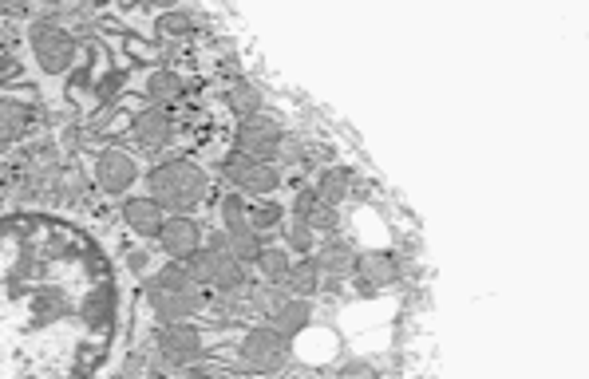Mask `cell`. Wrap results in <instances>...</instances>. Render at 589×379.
Here are the masks:
<instances>
[{"instance_id":"4","label":"cell","mask_w":589,"mask_h":379,"mask_svg":"<svg viewBox=\"0 0 589 379\" xmlns=\"http://www.w3.org/2000/svg\"><path fill=\"white\" fill-rule=\"evenodd\" d=\"M28 44H32V56H36V64L48 72V76H64L72 64H76V40H72V32H64L60 24H52V20H40V24H32V36H28Z\"/></svg>"},{"instance_id":"23","label":"cell","mask_w":589,"mask_h":379,"mask_svg":"<svg viewBox=\"0 0 589 379\" xmlns=\"http://www.w3.org/2000/svg\"><path fill=\"white\" fill-rule=\"evenodd\" d=\"M147 95L155 103H174V99H182V79L174 76V72H155V76L147 79Z\"/></svg>"},{"instance_id":"11","label":"cell","mask_w":589,"mask_h":379,"mask_svg":"<svg viewBox=\"0 0 589 379\" xmlns=\"http://www.w3.org/2000/svg\"><path fill=\"white\" fill-rule=\"evenodd\" d=\"M131 131H135V143L151 154L167 151V143L174 139V123H170V115L163 111V107H147V111H139L135 123H131Z\"/></svg>"},{"instance_id":"21","label":"cell","mask_w":589,"mask_h":379,"mask_svg":"<svg viewBox=\"0 0 589 379\" xmlns=\"http://www.w3.org/2000/svg\"><path fill=\"white\" fill-rule=\"evenodd\" d=\"M289 249H269V245H261V253L253 257V265L261 269V281H269V285H281V277H285V269H289Z\"/></svg>"},{"instance_id":"18","label":"cell","mask_w":589,"mask_h":379,"mask_svg":"<svg viewBox=\"0 0 589 379\" xmlns=\"http://www.w3.org/2000/svg\"><path fill=\"white\" fill-rule=\"evenodd\" d=\"M28 123H32V115H28L24 103H16V99H0V143H16V139H24Z\"/></svg>"},{"instance_id":"25","label":"cell","mask_w":589,"mask_h":379,"mask_svg":"<svg viewBox=\"0 0 589 379\" xmlns=\"http://www.w3.org/2000/svg\"><path fill=\"white\" fill-rule=\"evenodd\" d=\"M190 28H194V20H190L186 12H167V16H159V32H163V36H190Z\"/></svg>"},{"instance_id":"27","label":"cell","mask_w":589,"mask_h":379,"mask_svg":"<svg viewBox=\"0 0 589 379\" xmlns=\"http://www.w3.org/2000/svg\"><path fill=\"white\" fill-rule=\"evenodd\" d=\"M143 4H155V8H170L174 0H143Z\"/></svg>"},{"instance_id":"26","label":"cell","mask_w":589,"mask_h":379,"mask_svg":"<svg viewBox=\"0 0 589 379\" xmlns=\"http://www.w3.org/2000/svg\"><path fill=\"white\" fill-rule=\"evenodd\" d=\"M289 253H313V229L305 226L301 218L289 226Z\"/></svg>"},{"instance_id":"8","label":"cell","mask_w":589,"mask_h":379,"mask_svg":"<svg viewBox=\"0 0 589 379\" xmlns=\"http://www.w3.org/2000/svg\"><path fill=\"white\" fill-rule=\"evenodd\" d=\"M281 127H277V119H265L261 111L257 115H246L242 123H238V151L250 154V158H273V154L281 151Z\"/></svg>"},{"instance_id":"22","label":"cell","mask_w":589,"mask_h":379,"mask_svg":"<svg viewBox=\"0 0 589 379\" xmlns=\"http://www.w3.org/2000/svg\"><path fill=\"white\" fill-rule=\"evenodd\" d=\"M317 194H321L325 202L340 206V202L352 194V174H348V170H329V174L317 182Z\"/></svg>"},{"instance_id":"1","label":"cell","mask_w":589,"mask_h":379,"mask_svg":"<svg viewBox=\"0 0 589 379\" xmlns=\"http://www.w3.org/2000/svg\"><path fill=\"white\" fill-rule=\"evenodd\" d=\"M147 190L170 214H190L206 198V174L190 158H167L147 174Z\"/></svg>"},{"instance_id":"10","label":"cell","mask_w":589,"mask_h":379,"mask_svg":"<svg viewBox=\"0 0 589 379\" xmlns=\"http://www.w3.org/2000/svg\"><path fill=\"white\" fill-rule=\"evenodd\" d=\"M135 178H139V170H135V158L131 154L119 151V147L99 151V158H95V182H99V190L123 194V190L135 186Z\"/></svg>"},{"instance_id":"12","label":"cell","mask_w":589,"mask_h":379,"mask_svg":"<svg viewBox=\"0 0 589 379\" xmlns=\"http://www.w3.org/2000/svg\"><path fill=\"white\" fill-rule=\"evenodd\" d=\"M265 316L273 320L277 332H285V336L293 340L301 328H309V320H313V304H309V297H281V301H273V308H269Z\"/></svg>"},{"instance_id":"15","label":"cell","mask_w":589,"mask_h":379,"mask_svg":"<svg viewBox=\"0 0 589 379\" xmlns=\"http://www.w3.org/2000/svg\"><path fill=\"white\" fill-rule=\"evenodd\" d=\"M281 289H285L289 297H313V293L321 289V265L309 261V257L289 261V269H285V277H281Z\"/></svg>"},{"instance_id":"24","label":"cell","mask_w":589,"mask_h":379,"mask_svg":"<svg viewBox=\"0 0 589 379\" xmlns=\"http://www.w3.org/2000/svg\"><path fill=\"white\" fill-rule=\"evenodd\" d=\"M246 222H250L257 233H265V229H277V222H281V206H273V202H265V206H253V210H246Z\"/></svg>"},{"instance_id":"3","label":"cell","mask_w":589,"mask_h":379,"mask_svg":"<svg viewBox=\"0 0 589 379\" xmlns=\"http://www.w3.org/2000/svg\"><path fill=\"white\" fill-rule=\"evenodd\" d=\"M186 269H190V277H194L198 285L214 289L218 297L238 293V289L246 285V261H238V257L222 245V237H214V245H210V249H202V245H198V249L186 257Z\"/></svg>"},{"instance_id":"13","label":"cell","mask_w":589,"mask_h":379,"mask_svg":"<svg viewBox=\"0 0 589 379\" xmlns=\"http://www.w3.org/2000/svg\"><path fill=\"white\" fill-rule=\"evenodd\" d=\"M163 206L151 198V194H143V198H127L123 202V222L135 229L139 237H155L159 233V226H163Z\"/></svg>"},{"instance_id":"16","label":"cell","mask_w":589,"mask_h":379,"mask_svg":"<svg viewBox=\"0 0 589 379\" xmlns=\"http://www.w3.org/2000/svg\"><path fill=\"white\" fill-rule=\"evenodd\" d=\"M222 245H226V249H230L238 261H246V265H250L253 257L261 253V245H265V241H261V233H257V229H253L246 218H238V222H226Z\"/></svg>"},{"instance_id":"19","label":"cell","mask_w":589,"mask_h":379,"mask_svg":"<svg viewBox=\"0 0 589 379\" xmlns=\"http://www.w3.org/2000/svg\"><path fill=\"white\" fill-rule=\"evenodd\" d=\"M317 265H321V273H352L356 269V249L348 245V241H329L317 257H313Z\"/></svg>"},{"instance_id":"7","label":"cell","mask_w":589,"mask_h":379,"mask_svg":"<svg viewBox=\"0 0 589 379\" xmlns=\"http://www.w3.org/2000/svg\"><path fill=\"white\" fill-rule=\"evenodd\" d=\"M155 348H159V356H163L167 364H174V368H190V364H198V360L206 356L202 336H198V328H194L190 320L163 324L159 336H155Z\"/></svg>"},{"instance_id":"20","label":"cell","mask_w":589,"mask_h":379,"mask_svg":"<svg viewBox=\"0 0 589 379\" xmlns=\"http://www.w3.org/2000/svg\"><path fill=\"white\" fill-rule=\"evenodd\" d=\"M226 103H230V111H234L238 119H246V115H257V111H261V91H257V83H250V79H238V83L226 91Z\"/></svg>"},{"instance_id":"9","label":"cell","mask_w":589,"mask_h":379,"mask_svg":"<svg viewBox=\"0 0 589 379\" xmlns=\"http://www.w3.org/2000/svg\"><path fill=\"white\" fill-rule=\"evenodd\" d=\"M155 241L163 245V253H167L170 261H186L202 245V229H198V222L190 214H170V218H163Z\"/></svg>"},{"instance_id":"5","label":"cell","mask_w":589,"mask_h":379,"mask_svg":"<svg viewBox=\"0 0 589 379\" xmlns=\"http://www.w3.org/2000/svg\"><path fill=\"white\" fill-rule=\"evenodd\" d=\"M238 352H242V364L253 368V372H277V368H285V364H289V336H285V332H277L273 324H265V328H250Z\"/></svg>"},{"instance_id":"6","label":"cell","mask_w":589,"mask_h":379,"mask_svg":"<svg viewBox=\"0 0 589 379\" xmlns=\"http://www.w3.org/2000/svg\"><path fill=\"white\" fill-rule=\"evenodd\" d=\"M226 174L234 182L238 194L246 198H269L277 186H281V170L269 162V158H250V154H234L226 162Z\"/></svg>"},{"instance_id":"14","label":"cell","mask_w":589,"mask_h":379,"mask_svg":"<svg viewBox=\"0 0 589 379\" xmlns=\"http://www.w3.org/2000/svg\"><path fill=\"white\" fill-rule=\"evenodd\" d=\"M356 273L364 277L368 289H388L400 277V261L392 253H364V257H356Z\"/></svg>"},{"instance_id":"2","label":"cell","mask_w":589,"mask_h":379,"mask_svg":"<svg viewBox=\"0 0 589 379\" xmlns=\"http://www.w3.org/2000/svg\"><path fill=\"white\" fill-rule=\"evenodd\" d=\"M147 301H151V312L159 316V324H178V320L198 316L202 293L186 261H170L163 273H155V281L147 285Z\"/></svg>"},{"instance_id":"17","label":"cell","mask_w":589,"mask_h":379,"mask_svg":"<svg viewBox=\"0 0 589 379\" xmlns=\"http://www.w3.org/2000/svg\"><path fill=\"white\" fill-rule=\"evenodd\" d=\"M297 218L309 229H333L337 226V206L325 202L317 190H301V198H297Z\"/></svg>"}]
</instances>
